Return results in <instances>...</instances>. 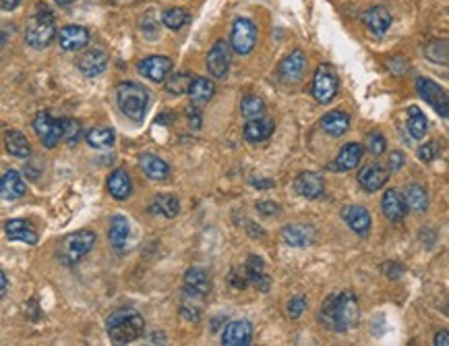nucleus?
<instances>
[{
	"mask_svg": "<svg viewBox=\"0 0 449 346\" xmlns=\"http://www.w3.org/2000/svg\"><path fill=\"white\" fill-rule=\"evenodd\" d=\"M358 318H360L358 298L350 291L327 296L325 303L321 305V311H319V321L327 330L338 332V334L352 330L358 323Z\"/></svg>",
	"mask_w": 449,
	"mask_h": 346,
	"instance_id": "obj_1",
	"label": "nucleus"
},
{
	"mask_svg": "<svg viewBox=\"0 0 449 346\" xmlns=\"http://www.w3.org/2000/svg\"><path fill=\"white\" fill-rule=\"evenodd\" d=\"M145 321L135 309H116L106 320V332L114 345H131L143 336Z\"/></svg>",
	"mask_w": 449,
	"mask_h": 346,
	"instance_id": "obj_2",
	"label": "nucleus"
},
{
	"mask_svg": "<svg viewBox=\"0 0 449 346\" xmlns=\"http://www.w3.org/2000/svg\"><path fill=\"white\" fill-rule=\"evenodd\" d=\"M116 102H118V108L123 110V114L127 118H131L135 123H141L145 118V112H147L149 91L139 83L127 81V83H120L116 87Z\"/></svg>",
	"mask_w": 449,
	"mask_h": 346,
	"instance_id": "obj_3",
	"label": "nucleus"
},
{
	"mask_svg": "<svg viewBox=\"0 0 449 346\" xmlns=\"http://www.w3.org/2000/svg\"><path fill=\"white\" fill-rule=\"evenodd\" d=\"M56 38V23L52 11L48 6H40L35 15L29 17L25 26V42L31 48H46Z\"/></svg>",
	"mask_w": 449,
	"mask_h": 346,
	"instance_id": "obj_4",
	"label": "nucleus"
},
{
	"mask_svg": "<svg viewBox=\"0 0 449 346\" xmlns=\"http://www.w3.org/2000/svg\"><path fill=\"white\" fill-rule=\"evenodd\" d=\"M96 245V233L93 230H77V233H71L67 239L62 240V247H60V260L64 264H77L81 257H85Z\"/></svg>",
	"mask_w": 449,
	"mask_h": 346,
	"instance_id": "obj_5",
	"label": "nucleus"
},
{
	"mask_svg": "<svg viewBox=\"0 0 449 346\" xmlns=\"http://www.w3.org/2000/svg\"><path fill=\"white\" fill-rule=\"evenodd\" d=\"M257 44V27L251 19L238 17L232 23V35H230V48L240 56L253 52Z\"/></svg>",
	"mask_w": 449,
	"mask_h": 346,
	"instance_id": "obj_6",
	"label": "nucleus"
},
{
	"mask_svg": "<svg viewBox=\"0 0 449 346\" xmlns=\"http://www.w3.org/2000/svg\"><path fill=\"white\" fill-rule=\"evenodd\" d=\"M313 98L319 104H329L338 94V75L329 65H319L313 77Z\"/></svg>",
	"mask_w": 449,
	"mask_h": 346,
	"instance_id": "obj_7",
	"label": "nucleus"
},
{
	"mask_svg": "<svg viewBox=\"0 0 449 346\" xmlns=\"http://www.w3.org/2000/svg\"><path fill=\"white\" fill-rule=\"evenodd\" d=\"M33 131L40 137L42 145L52 150L60 143L62 139V121L60 118H54L50 112L42 110L38 112V116L33 118Z\"/></svg>",
	"mask_w": 449,
	"mask_h": 346,
	"instance_id": "obj_8",
	"label": "nucleus"
},
{
	"mask_svg": "<svg viewBox=\"0 0 449 346\" xmlns=\"http://www.w3.org/2000/svg\"><path fill=\"white\" fill-rule=\"evenodd\" d=\"M416 91L421 94V98L439 116L449 118V96L445 94V89L441 85H437L435 81L426 79V77H421V79L416 81Z\"/></svg>",
	"mask_w": 449,
	"mask_h": 346,
	"instance_id": "obj_9",
	"label": "nucleus"
},
{
	"mask_svg": "<svg viewBox=\"0 0 449 346\" xmlns=\"http://www.w3.org/2000/svg\"><path fill=\"white\" fill-rule=\"evenodd\" d=\"M137 71H139L143 77H147L149 81L159 83V81L168 79V75H170V71H172V60H170L168 56L154 54V56H147V58L139 60Z\"/></svg>",
	"mask_w": 449,
	"mask_h": 346,
	"instance_id": "obj_10",
	"label": "nucleus"
},
{
	"mask_svg": "<svg viewBox=\"0 0 449 346\" xmlns=\"http://www.w3.org/2000/svg\"><path fill=\"white\" fill-rule=\"evenodd\" d=\"M208 71L215 79H226L230 71V48L224 40H217L208 54Z\"/></svg>",
	"mask_w": 449,
	"mask_h": 346,
	"instance_id": "obj_11",
	"label": "nucleus"
},
{
	"mask_svg": "<svg viewBox=\"0 0 449 346\" xmlns=\"http://www.w3.org/2000/svg\"><path fill=\"white\" fill-rule=\"evenodd\" d=\"M305 69H307V56L302 50H294L292 54H288L280 67H278V77L282 83H298L305 75Z\"/></svg>",
	"mask_w": 449,
	"mask_h": 346,
	"instance_id": "obj_12",
	"label": "nucleus"
},
{
	"mask_svg": "<svg viewBox=\"0 0 449 346\" xmlns=\"http://www.w3.org/2000/svg\"><path fill=\"white\" fill-rule=\"evenodd\" d=\"M58 44L64 52H77L89 44V31L83 26H64L58 31Z\"/></svg>",
	"mask_w": 449,
	"mask_h": 346,
	"instance_id": "obj_13",
	"label": "nucleus"
},
{
	"mask_svg": "<svg viewBox=\"0 0 449 346\" xmlns=\"http://www.w3.org/2000/svg\"><path fill=\"white\" fill-rule=\"evenodd\" d=\"M77 67L83 77H98L106 71L108 52L102 48H89L87 52L79 56Z\"/></svg>",
	"mask_w": 449,
	"mask_h": 346,
	"instance_id": "obj_14",
	"label": "nucleus"
},
{
	"mask_svg": "<svg viewBox=\"0 0 449 346\" xmlns=\"http://www.w3.org/2000/svg\"><path fill=\"white\" fill-rule=\"evenodd\" d=\"M253 338V325L251 321L237 320L230 321L222 334V345L224 346H246L251 345Z\"/></svg>",
	"mask_w": 449,
	"mask_h": 346,
	"instance_id": "obj_15",
	"label": "nucleus"
},
{
	"mask_svg": "<svg viewBox=\"0 0 449 346\" xmlns=\"http://www.w3.org/2000/svg\"><path fill=\"white\" fill-rule=\"evenodd\" d=\"M381 210H383V216L392 222H402L408 213V203H406V197L404 193H399L396 189H390L383 193V199H381Z\"/></svg>",
	"mask_w": 449,
	"mask_h": 346,
	"instance_id": "obj_16",
	"label": "nucleus"
},
{
	"mask_svg": "<svg viewBox=\"0 0 449 346\" xmlns=\"http://www.w3.org/2000/svg\"><path fill=\"white\" fill-rule=\"evenodd\" d=\"M294 191L305 199H319L325 191L323 177L317 172H300L294 181Z\"/></svg>",
	"mask_w": 449,
	"mask_h": 346,
	"instance_id": "obj_17",
	"label": "nucleus"
},
{
	"mask_svg": "<svg viewBox=\"0 0 449 346\" xmlns=\"http://www.w3.org/2000/svg\"><path fill=\"white\" fill-rule=\"evenodd\" d=\"M317 239V230L311 224H288L282 230V240L290 247H309Z\"/></svg>",
	"mask_w": 449,
	"mask_h": 346,
	"instance_id": "obj_18",
	"label": "nucleus"
},
{
	"mask_svg": "<svg viewBox=\"0 0 449 346\" xmlns=\"http://www.w3.org/2000/svg\"><path fill=\"white\" fill-rule=\"evenodd\" d=\"M343 222L350 226L352 233L358 237H367L370 230V213L363 206H348L342 210Z\"/></svg>",
	"mask_w": 449,
	"mask_h": 346,
	"instance_id": "obj_19",
	"label": "nucleus"
},
{
	"mask_svg": "<svg viewBox=\"0 0 449 346\" xmlns=\"http://www.w3.org/2000/svg\"><path fill=\"white\" fill-rule=\"evenodd\" d=\"M387 179H390V170L379 164H369L358 172V183L367 193H375L381 186H385Z\"/></svg>",
	"mask_w": 449,
	"mask_h": 346,
	"instance_id": "obj_20",
	"label": "nucleus"
},
{
	"mask_svg": "<svg viewBox=\"0 0 449 346\" xmlns=\"http://www.w3.org/2000/svg\"><path fill=\"white\" fill-rule=\"evenodd\" d=\"M363 23L373 35H383L392 27V13L385 6H370L363 15Z\"/></svg>",
	"mask_w": 449,
	"mask_h": 346,
	"instance_id": "obj_21",
	"label": "nucleus"
},
{
	"mask_svg": "<svg viewBox=\"0 0 449 346\" xmlns=\"http://www.w3.org/2000/svg\"><path fill=\"white\" fill-rule=\"evenodd\" d=\"M246 276H249V284H253L259 293H267L271 289V278L267 276L265 272V264L263 260L259 255H251L246 260Z\"/></svg>",
	"mask_w": 449,
	"mask_h": 346,
	"instance_id": "obj_22",
	"label": "nucleus"
},
{
	"mask_svg": "<svg viewBox=\"0 0 449 346\" xmlns=\"http://www.w3.org/2000/svg\"><path fill=\"white\" fill-rule=\"evenodd\" d=\"M108 191H110V195L116 201L129 199V195H131L132 191V183L129 172L125 168H116V170L110 172V177H108Z\"/></svg>",
	"mask_w": 449,
	"mask_h": 346,
	"instance_id": "obj_23",
	"label": "nucleus"
},
{
	"mask_svg": "<svg viewBox=\"0 0 449 346\" xmlns=\"http://www.w3.org/2000/svg\"><path fill=\"white\" fill-rule=\"evenodd\" d=\"M4 233L11 240L25 242V245H38V233L29 226V222H25V220H19V218L6 220Z\"/></svg>",
	"mask_w": 449,
	"mask_h": 346,
	"instance_id": "obj_24",
	"label": "nucleus"
},
{
	"mask_svg": "<svg viewBox=\"0 0 449 346\" xmlns=\"http://www.w3.org/2000/svg\"><path fill=\"white\" fill-rule=\"evenodd\" d=\"M363 160V145L360 143H346L338 158L334 160V164L329 166L331 170H338V172H346V170H352L356 168Z\"/></svg>",
	"mask_w": 449,
	"mask_h": 346,
	"instance_id": "obj_25",
	"label": "nucleus"
},
{
	"mask_svg": "<svg viewBox=\"0 0 449 346\" xmlns=\"http://www.w3.org/2000/svg\"><path fill=\"white\" fill-rule=\"evenodd\" d=\"M0 191H2V197L13 201V199H19L27 193V185L23 181V177L17 172V170H6L0 179Z\"/></svg>",
	"mask_w": 449,
	"mask_h": 346,
	"instance_id": "obj_26",
	"label": "nucleus"
},
{
	"mask_svg": "<svg viewBox=\"0 0 449 346\" xmlns=\"http://www.w3.org/2000/svg\"><path fill=\"white\" fill-rule=\"evenodd\" d=\"M273 121L271 118H255V121H246L244 125V131H242V137L249 141V143H261L267 137H271L273 133Z\"/></svg>",
	"mask_w": 449,
	"mask_h": 346,
	"instance_id": "obj_27",
	"label": "nucleus"
},
{
	"mask_svg": "<svg viewBox=\"0 0 449 346\" xmlns=\"http://www.w3.org/2000/svg\"><path fill=\"white\" fill-rule=\"evenodd\" d=\"M350 127V116L342 110H331L321 118V129L331 137H342Z\"/></svg>",
	"mask_w": 449,
	"mask_h": 346,
	"instance_id": "obj_28",
	"label": "nucleus"
},
{
	"mask_svg": "<svg viewBox=\"0 0 449 346\" xmlns=\"http://www.w3.org/2000/svg\"><path fill=\"white\" fill-rule=\"evenodd\" d=\"M139 166H141L143 174L149 177L152 181H164L170 172V166L166 164V160H161L159 156H154V154H143L139 158Z\"/></svg>",
	"mask_w": 449,
	"mask_h": 346,
	"instance_id": "obj_29",
	"label": "nucleus"
},
{
	"mask_svg": "<svg viewBox=\"0 0 449 346\" xmlns=\"http://www.w3.org/2000/svg\"><path fill=\"white\" fill-rule=\"evenodd\" d=\"M4 147L15 158H29L31 156V145H29L27 137L21 131H15V129L4 131Z\"/></svg>",
	"mask_w": 449,
	"mask_h": 346,
	"instance_id": "obj_30",
	"label": "nucleus"
},
{
	"mask_svg": "<svg viewBox=\"0 0 449 346\" xmlns=\"http://www.w3.org/2000/svg\"><path fill=\"white\" fill-rule=\"evenodd\" d=\"M185 289H191L193 293L205 296L212 291V280H210L208 272L201 267H191L185 274Z\"/></svg>",
	"mask_w": 449,
	"mask_h": 346,
	"instance_id": "obj_31",
	"label": "nucleus"
},
{
	"mask_svg": "<svg viewBox=\"0 0 449 346\" xmlns=\"http://www.w3.org/2000/svg\"><path fill=\"white\" fill-rule=\"evenodd\" d=\"M129 220L125 216H114L110 220V230H108V239L112 242L114 249H123L127 245V239H129Z\"/></svg>",
	"mask_w": 449,
	"mask_h": 346,
	"instance_id": "obj_32",
	"label": "nucleus"
},
{
	"mask_svg": "<svg viewBox=\"0 0 449 346\" xmlns=\"http://www.w3.org/2000/svg\"><path fill=\"white\" fill-rule=\"evenodd\" d=\"M149 212L161 213V216H166V218H174V216H178V212H181V203H178V199H176L174 195H170V193H159V195L154 197V201H152V206H149Z\"/></svg>",
	"mask_w": 449,
	"mask_h": 346,
	"instance_id": "obj_33",
	"label": "nucleus"
},
{
	"mask_svg": "<svg viewBox=\"0 0 449 346\" xmlns=\"http://www.w3.org/2000/svg\"><path fill=\"white\" fill-rule=\"evenodd\" d=\"M404 197H406L408 210L419 213L426 212V208H428V193H426V189L423 185H408L406 191H404Z\"/></svg>",
	"mask_w": 449,
	"mask_h": 346,
	"instance_id": "obj_34",
	"label": "nucleus"
},
{
	"mask_svg": "<svg viewBox=\"0 0 449 346\" xmlns=\"http://www.w3.org/2000/svg\"><path fill=\"white\" fill-rule=\"evenodd\" d=\"M213 94H215V83L212 79H208V77H195L193 85H191V91H188V96L193 98L195 104L210 102Z\"/></svg>",
	"mask_w": 449,
	"mask_h": 346,
	"instance_id": "obj_35",
	"label": "nucleus"
},
{
	"mask_svg": "<svg viewBox=\"0 0 449 346\" xmlns=\"http://www.w3.org/2000/svg\"><path fill=\"white\" fill-rule=\"evenodd\" d=\"M85 139L93 150H110L114 145L116 137H114V131L108 129V127H93V129L87 131Z\"/></svg>",
	"mask_w": 449,
	"mask_h": 346,
	"instance_id": "obj_36",
	"label": "nucleus"
},
{
	"mask_svg": "<svg viewBox=\"0 0 449 346\" xmlns=\"http://www.w3.org/2000/svg\"><path fill=\"white\" fill-rule=\"evenodd\" d=\"M428 129V121L419 106L408 108V133L412 139H423Z\"/></svg>",
	"mask_w": 449,
	"mask_h": 346,
	"instance_id": "obj_37",
	"label": "nucleus"
},
{
	"mask_svg": "<svg viewBox=\"0 0 449 346\" xmlns=\"http://www.w3.org/2000/svg\"><path fill=\"white\" fill-rule=\"evenodd\" d=\"M193 81H195V77L191 73H174V75H168V79L164 81V87L172 96H183V94L191 91Z\"/></svg>",
	"mask_w": 449,
	"mask_h": 346,
	"instance_id": "obj_38",
	"label": "nucleus"
},
{
	"mask_svg": "<svg viewBox=\"0 0 449 346\" xmlns=\"http://www.w3.org/2000/svg\"><path fill=\"white\" fill-rule=\"evenodd\" d=\"M240 114L244 121H255V118H261L265 114V102L259 98V96H244L242 102H240Z\"/></svg>",
	"mask_w": 449,
	"mask_h": 346,
	"instance_id": "obj_39",
	"label": "nucleus"
},
{
	"mask_svg": "<svg viewBox=\"0 0 449 346\" xmlns=\"http://www.w3.org/2000/svg\"><path fill=\"white\" fill-rule=\"evenodd\" d=\"M186 21H188V13H186L185 9H181V6L168 9V11L161 15V23H164V27H168V29H172V31H178L181 27H185Z\"/></svg>",
	"mask_w": 449,
	"mask_h": 346,
	"instance_id": "obj_40",
	"label": "nucleus"
},
{
	"mask_svg": "<svg viewBox=\"0 0 449 346\" xmlns=\"http://www.w3.org/2000/svg\"><path fill=\"white\" fill-rule=\"evenodd\" d=\"M81 137V125L75 118H62V139L69 145H75Z\"/></svg>",
	"mask_w": 449,
	"mask_h": 346,
	"instance_id": "obj_41",
	"label": "nucleus"
},
{
	"mask_svg": "<svg viewBox=\"0 0 449 346\" xmlns=\"http://www.w3.org/2000/svg\"><path fill=\"white\" fill-rule=\"evenodd\" d=\"M424 52L433 62H445L449 58V44L448 42H433L426 46Z\"/></svg>",
	"mask_w": 449,
	"mask_h": 346,
	"instance_id": "obj_42",
	"label": "nucleus"
},
{
	"mask_svg": "<svg viewBox=\"0 0 449 346\" xmlns=\"http://www.w3.org/2000/svg\"><path fill=\"white\" fill-rule=\"evenodd\" d=\"M305 309H307V296L305 294L292 296L290 301H288V305H286V313H288L290 320H298L305 313Z\"/></svg>",
	"mask_w": 449,
	"mask_h": 346,
	"instance_id": "obj_43",
	"label": "nucleus"
},
{
	"mask_svg": "<svg viewBox=\"0 0 449 346\" xmlns=\"http://www.w3.org/2000/svg\"><path fill=\"white\" fill-rule=\"evenodd\" d=\"M367 150H369V154H373V156H381L387 150L385 137L381 133H369V137H367Z\"/></svg>",
	"mask_w": 449,
	"mask_h": 346,
	"instance_id": "obj_44",
	"label": "nucleus"
},
{
	"mask_svg": "<svg viewBox=\"0 0 449 346\" xmlns=\"http://www.w3.org/2000/svg\"><path fill=\"white\" fill-rule=\"evenodd\" d=\"M181 316H183L186 321H199V318H201V307H199V305L188 303L185 296L183 305H181Z\"/></svg>",
	"mask_w": 449,
	"mask_h": 346,
	"instance_id": "obj_45",
	"label": "nucleus"
},
{
	"mask_svg": "<svg viewBox=\"0 0 449 346\" xmlns=\"http://www.w3.org/2000/svg\"><path fill=\"white\" fill-rule=\"evenodd\" d=\"M437 154H439V143L437 141H428L419 150V158L423 162H433L437 158Z\"/></svg>",
	"mask_w": 449,
	"mask_h": 346,
	"instance_id": "obj_46",
	"label": "nucleus"
},
{
	"mask_svg": "<svg viewBox=\"0 0 449 346\" xmlns=\"http://www.w3.org/2000/svg\"><path fill=\"white\" fill-rule=\"evenodd\" d=\"M230 282L234 289H246L249 284V276H246V267H234L230 274Z\"/></svg>",
	"mask_w": 449,
	"mask_h": 346,
	"instance_id": "obj_47",
	"label": "nucleus"
},
{
	"mask_svg": "<svg viewBox=\"0 0 449 346\" xmlns=\"http://www.w3.org/2000/svg\"><path fill=\"white\" fill-rule=\"evenodd\" d=\"M257 212L261 213V216H275V213L280 212V206L275 201H259L257 203Z\"/></svg>",
	"mask_w": 449,
	"mask_h": 346,
	"instance_id": "obj_48",
	"label": "nucleus"
},
{
	"mask_svg": "<svg viewBox=\"0 0 449 346\" xmlns=\"http://www.w3.org/2000/svg\"><path fill=\"white\" fill-rule=\"evenodd\" d=\"M402 166H404V154H402V152H392L390 162H387V170H390V172H397Z\"/></svg>",
	"mask_w": 449,
	"mask_h": 346,
	"instance_id": "obj_49",
	"label": "nucleus"
},
{
	"mask_svg": "<svg viewBox=\"0 0 449 346\" xmlns=\"http://www.w3.org/2000/svg\"><path fill=\"white\" fill-rule=\"evenodd\" d=\"M435 346H449V332L448 330H441L435 334V340H433Z\"/></svg>",
	"mask_w": 449,
	"mask_h": 346,
	"instance_id": "obj_50",
	"label": "nucleus"
},
{
	"mask_svg": "<svg viewBox=\"0 0 449 346\" xmlns=\"http://www.w3.org/2000/svg\"><path fill=\"white\" fill-rule=\"evenodd\" d=\"M251 185L255 186V189H271L275 183L269 181V179H257V177H253V179H251Z\"/></svg>",
	"mask_w": 449,
	"mask_h": 346,
	"instance_id": "obj_51",
	"label": "nucleus"
},
{
	"mask_svg": "<svg viewBox=\"0 0 449 346\" xmlns=\"http://www.w3.org/2000/svg\"><path fill=\"white\" fill-rule=\"evenodd\" d=\"M193 110H195V108L188 106L186 108V114H188V118H191L193 127H195V129H199V125H201V118H199V114H197V112H193Z\"/></svg>",
	"mask_w": 449,
	"mask_h": 346,
	"instance_id": "obj_52",
	"label": "nucleus"
},
{
	"mask_svg": "<svg viewBox=\"0 0 449 346\" xmlns=\"http://www.w3.org/2000/svg\"><path fill=\"white\" fill-rule=\"evenodd\" d=\"M19 2L21 0H0V6H2V11H13V9H17L19 6Z\"/></svg>",
	"mask_w": 449,
	"mask_h": 346,
	"instance_id": "obj_53",
	"label": "nucleus"
},
{
	"mask_svg": "<svg viewBox=\"0 0 449 346\" xmlns=\"http://www.w3.org/2000/svg\"><path fill=\"white\" fill-rule=\"evenodd\" d=\"M6 293H8V278H6V274L2 272V274H0V294L4 296Z\"/></svg>",
	"mask_w": 449,
	"mask_h": 346,
	"instance_id": "obj_54",
	"label": "nucleus"
},
{
	"mask_svg": "<svg viewBox=\"0 0 449 346\" xmlns=\"http://www.w3.org/2000/svg\"><path fill=\"white\" fill-rule=\"evenodd\" d=\"M56 4H60V6H69V4H73L75 0H54Z\"/></svg>",
	"mask_w": 449,
	"mask_h": 346,
	"instance_id": "obj_55",
	"label": "nucleus"
}]
</instances>
